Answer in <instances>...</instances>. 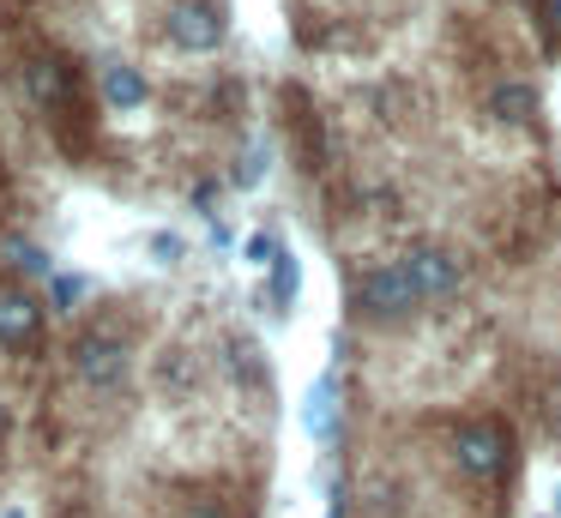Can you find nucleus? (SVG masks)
I'll return each mask as SVG.
<instances>
[{
    "instance_id": "nucleus-11",
    "label": "nucleus",
    "mask_w": 561,
    "mask_h": 518,
    "mask_svg": "<svg viewBox=\"0 0 561 518\" xmlns=\"http://www.w3.org/2000/svg\"><path fill=\"white\" fill-rule=\"evenodd\" d=\"M495 108H501L507 120H525V115H531V91H525L519 79H513V84H501V91H495Z\"/></svg>"
},
{
    "instance_id": "nucleus-14",
    "label": "nucleus",
    "mask_w": 561,
    "mask_h": 518,
    "mask_svg": "<svg viewBox=\"0 0 561 518\" xmlns=\"http://www.w3.org/2000/svg\"><path fill=\"white\" fill-rule=\"evenodd\" d=\"M151 248H158V260H175V253H182V241H175V235H158Z\"/></svg>"
},
{
    "instance_id": "nucleus-7",
    "label": "nucleus",
    "mask_w": 561,
    "mask_h": 518,
    "mask_svg": "<svg viewBox=\"0 0 561 518\" xmlns=\"http://www.w3.org/2000/svg\"><path fill=\"white\" fill-rule=\"evenodd\" d=\"M43 308L25 296V289H0V344H31L37 337Z\"/></svg>"
},
{
    "instance_id": "nucleus-12",
    "label": "nucleus",
    "mask_w": 561,
    "mask_h": 518,
    "mask_svg": "<svg viewBox=\"0 0 561 518\" xmlns=\"http://www.w3.org/2000/svg\"><path fill=\"white\" fill-rule=\"evenodd\" d=\"M248 260H254V265H272V260H278V241H272V235H254V241H248Z\"/></svg>"
},
{
    "instance_id": "nucleus-10",
    "label": "nucleus",
    "mask_w": 561,
    "mask_h": 518,
    "mask_svg": "<svg viewBox=\"0 0 561 518\" xmlns=\"http://www.w3.org/2000/svg\"><path fill=\"white\" fill-rule=\"evenodd\" d=\"M103 103L110 108H139L146 103V79L134 67H103Z\"/></svg>"
},
{
    "instance_id": "nucleus-9",
    "label": "nucleus",
    "mask_w": 561,
    "mask_h": 518,
    "mask_svg": "<svg viewBox=\"0 0 561 518\" xmlns=\"http://www.w3.org/2000/svg\"><path fill=\"white\" fill-rule=\"evenodd\" d=\"M0 260L13 265V272H25V277H55V260L25 235H0Z\"/></svg>"
},
{
    "instance_id": "nucleus-6",
    "label": "nucleus",
    "mask_w": 561,
    "mask_h": 518,
    "mask_svg": "<svg viewBox=\"0 0 561 518\" xmlns=\"http://www.w3.org/2000/svg\"><path fill=\"white\" fill-rule=\"evenodd\" d=\"M404 277H411V284H416V296H453V289H459V260H453V253H440V248H411V253H404Z\"/></svg>"
},
{
    "instance_id": "nucleus-15",
    "label": "nucleus",
    "mask_w": 561,
    "mask_h": 518,
    "mask_svg": "<svg viewBox=\"0 0 561 518\" xmlns=\"http://www.w3.org/2000/svg\"><path fill=\"white\" fill-rule=\"evenodd\" d=\"M543 24H549V31L561 36V0H543Z\"/></svg>"
},
{
    "instance_id": "nucleus-19",
    "label": "nucleus",
    "mask_w": 561,
    "mask_h": 518,
    "mask_svg": "<svg viewBox=\"0 0 561 518\" xmlns=\"http://www.w3.org/2000/svg\"><path fill=\"white\" fill-rule=\"evenodd\" d=\"M549 518H556V513H549Z\"/></svg>"
},
{
    "instance_id": "nucleus-16",
    "label": "nucleus",
    "mask_w": 561,
    "mask_h": 518,
    "mask_svg": "<svg viewBox=\"0 0 561 518\" xmlns=\"http://www.w3.org/2000/svg\"><path fill=\"white\" fill-rule=\"evenodd\" d=\"M549 428H556V434H561V392H556V398H549Z\"/></svg>"
},
{
    "instance_id": "nucleus-8",
    "label": "nucleus",
    "mask_w": 561,
    "mask_h": 518,
    "mask_svg": "<svg viewBox=\"0 0 561 518\" xmlns=\"http://www.w3.org/2000/svg\"><path fill=\"white\" fill-rule=\"evenodd\" d=\"M302 422H308V434H314V440H332V422H339V373H332V368L314 380Z\"/></svg>"
},
{
    "instance_id": "nucleus-3",
    "label": "nucleus",
    "mask_w": 561,
    "mask_h": 518,
    "mask_svg": "<svg viewBox=\"0 0 561 518\" xmlns=\"http://www.w3.org/2000/svg\"><path fill=\"white\" fill-rule=\"evenodd\" d=\"M73 368L85 385H115L127 373V344L115 332H85L73 344Z\"/></svg>"
},
{
    "instance_id": "nucleus-17",
    "label": "nucleus",
    "mask_w": 561,
    "mask_h": 518,
    "mask_svg": "<svg viewBox=\"0 0 561 518\" xmlns=\"http://www.w3.org/2000/svg\"><path fill=\"white\" fill-rule=\"evenodd\" d=\"M0 518H25V513H19V506H7V513H0Z\"/></svg>"
},
{
    "instance_id": "nucleus-18",
    "label": "nucleus",
    "mask_w": 561,
    "mask_h": 518,
    "mask_svg": "<svg viewBox=\"0 0 561 518\" xmlns=\"http://www.w3.org/2000/svg\"><path fill=\"white\" fill-rule=\"evenodd\" d=\"M556 513H561V488H556Z\"/></svg>"
},
{
    "instance_id": "nucleus-2",
    "label": "nucleus",
    "mask_w": 561,
    "mask_h": 518,
    "mask_svg": "<svg viewBox=\"0 0 561 518\" xmlns=\"http://www.w3.org/2000/svg\"><path fill=\"white\" fill-rule=\"evenodd\" d=\"M416 284L404 277V265H375V272L356 277V308L375 313V320H399V313L416 308Z\"/></svg>"
},
{
    "instance_id": "nucleus-4",
    "label": "nucleus",
    "mask_w": 561,
    "mask_h": 518,
    "mask_svg": "<svg viewBox=\"0 0 561 518\" xmlns=\"http://www.w3.org/2000/svg\"><path fill=\"white\" fill-rule=\"evenodd\" d=\"M170 36L182 48H194V55H211V48L224 43V12L211 7V0H175L170 7Z\"/></svg>"
},
{
    "instance_id": "nucleus-13",
    "label": "nucleus",
    "mask_w": 561,
    "mask_h": 518,
    "mask_svg": "<svg viewBox=\"0 0 561 518\" xmlns=\"http://www.w3.org/2000/svg\"><path fill=\"white\" fill-rule=\"evenodd\" d=\"M79 296H85V284H79V277H55V301H61V308H73Z\"/></svg>"
},
{
    "instance_id": "nucleus-5",
    "label": "nucleus",
    "mask_w": 561,
    "mask_h": 518,
    "mask_svg": "<svg viewBox=\"0 0 561 518\" xmlns=\"http://www.w3.org/2000/svg\"><path fill=\"white\" fill-rule=\"evenodd\" d=\"M25 91H31V103H37V108L67 115V108H73V67H67L61 55H31Z\"/></svg>"
},
{
    "instance_id": "nucleus-1",
    "label": "nucleus",
    "mask_w": 561,
    "mask_h": 518,
    "mask_svg": "<svg viewBox=\"0 0 561 518\" xmlns=\"http://www.w3.org/2000/svg\"><path fill=\"white\" fill-rule=\"evenodd\" d=\"M453 464L471 482H501L513 470V428L495 416H477L453 428Z\"/></svg>"
}]
</instances>
